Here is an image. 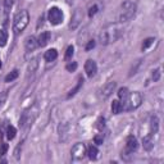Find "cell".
<instances>
[{
    "label": "cell",
    "mask_w": 164,
    "mask_h": 164,
    "mask_svg": "<svg viewBox=\"0 0 164 164\" xmlns=\"http://www.w3.org/2000/svg\"><path fill=\"white\" fill-rule=\"evenodd\" d=\"M123 30L119 26V23H109L99 33V41L101 45H109L112 42H115L122 36Z\"/></svg>",
    "instance_id": "obj_1"
},
{
    "label": "cell",
    "mask_w": 164,
    "mask_h": 164,
    "mask_svg": "<svg viewBox=\"0 0 164 164\" xmlns=\"http://www.w3.org/2000/svg\"><path fill=\"white\" fill-rule=\"evenodd\" d=\"M137 10V4L131 1V0H124L122 3V5L119 8V13H118V22L119 23H124L131 21L136 14Z\"/></svg>",
    "instance_id": "obj_2"
},
{
    "label": "cell",
    "mask_w": 164,
    "mask_h": 164,
    "mask_svg": "<svg viewBox=\"0 0 164 164\" xmlns=\"http://www.w3.org/2000/svg\"><path fill=\"white\" fill-rule=\"evenodd\" d=\"M142 103V96L140 92H129L128 96L122 101V110L124 112H131L137 109Z\"/></svg>",
    "instance_id": "obj_3"
},
{
    "label": "cell",
    "mask_w": 164,
    "mask_h": 164,
    "mask_svg": "<svg viewBox=\"0 0 164 164\" xmlns=\"http://www.w3.org/2000/svg\"><path fill=\"white\" fill-rule=\"evenodd\" d=\"M30 22V14L27 10H21L16 14L14 21H13V30L16 33H21L24 31Z\"/></svg>",
    "instance_id": "obj_4"
},
{
    "label": "cell",
    "mask_w": 164,
    "mask_h": 164,
    "mask_svg": "<svg viewBox=\"0 0 164 164\" xmlns=\"http://www.w3.org/2000/svg\"><path fill=\"white\" fill-rule=\"evenodd\" d=\"M139 148V142H137L136 137L133 136H128L126 140V148H124V151H122V158H124L126 160H129V157L133 154Z\"/></svg>",
    "instance_id": "obj_5"
},
{
    "label": "cell",
    "mask_w": 164,
    "mask_h": 164,
    "mask_svg": "<svg viewBox=\"0 0 164 164\" xmlns=\"http://www.w3.org/2000/svg\"><path fill=\"white\" fill-rule=\"evenodd\" d=\"M71 154H72V160L73 162L82 160V159L85 158V155H86V146H85V144H82V142H77V144L72 148Z\"/></svg>",
    "instance_id": "obj_6"
},
{
    "label": "cell",
    "mask_w": 164,
    "mask_h": 164,
    "mask_svg": "<svg viewBox=\"0 0 164 164\" xmlns=\"http://www.w3.org/2000/svg\"><path fill=\"white\" fill-rule=\"evenodd\" d=\"M47 17H49V22L54 26H58L63 22V12L57 7L50 8L49 13H47Z\"/></svg>",
    "instance_id": "obj_7"
},
{
    "label": "cell",
    "mask_w": 164,
    "mask_h": 164,
    "mask_svg": "<svg viewBox=\"0 0 164 164\" xmlns=\"http://www.w3.org/2000/svg\"><path fill=\"white\" fill-rule=\"evenodd\" d=\"M115 87H117V82H114V81H110V82H108V83H105L100 89V91H99V96H100V99H103V100L109 99L112 96V94L114 92Z\"/></svg>",
    "instance_id": "obj_8"
},
{
    "label": "cell",
    "mask_w": 164,
    "mask_h": 164,
    "mask_svg": "<svg viewBox=\"0 0 164 164\" xmlns=\"http://www.w3.org/2000/svg\"><path fill=\"white\" fill-rule=\"evenodd\" d=\"M82 19H83V13H82V10L80 9V8H77V9L75 10V13H73V16H72V19H71V23H69V28L71 30H76L81 24Z\"/></svg>",
    "instance_id": "obj_9"
},
{
    "label": "cell",
    "mask_w": 164,
    "mask_h": 164,
    "mask_svg": "<svg viewBox=\"0 0 164 164\" xmlns=\"http://www.w3.org/2000/svg\"><path fill=\"white\" fill-rule=\"evenodd\" d=\"M85 72H86V75H87V77H90V78H92V77L96 75L98 66H96V63H95L92 59H87V60H86V63H85Z\"/></svg>",
    "instance_id": "obj_10"
},
{
    "label": "cell",
    "mask_w": 164,
    "mask_h": 164,
    "mask_svg": "<svg viewBox=\"0 0 164 164\" xmlns=\"http://www.w3.org/2000/svg\"><path fill=\"white\" fill-rule=\"evenodd\" d=\"M58 132H59V140L64 142L67 141L68 139V132H69V124H68L67 122H63L60 123V126L58 128Z\"/></svg>",
    "instance_id": "obj_11"
},
{
    "label": "cell",
    "mask_w": 164,
    "mask_h": 164,
    "mask_svg": "<svg viewBox=\"0 0 164 164\" xmlns=\"http://www.w3.org/2000/svg\"><path fill=\"white\" fill-rule=\"evenodd\" d=\"M38 46V42H37V38L35 36H28L26 37L24 40V47L27 51H33Z\"/></svg>",
    "instance_id": "obj_12"
},
{
    "label": "cell",
    "mask_w": 164,
    "mask_h": 164,
    "mask_svg": "<svg viewBox=\"0 0 164 164\" xmlns=\"http://www.w3.org/2000/svg\"><path fill=\"white\" fill-rule=\"evenodd\" d=\"M50 32L49 31H44V32H41L40 35H38L37 37V42H38V46H46L47 44H49V41H50Z\"/></svg>",
    "instance_id": "obj_13"
},
{
    "label": "cell",
    "mask_w": 164,
    "mask_h": 164,
    "mask_svg": "<svg viewBox=\"0 0 164 164\" xmlns=\"http://www.w3.org/2000/svg\"><path fill=\"white\" fill-rule=\"evenodd\" d=\"M142 145L146 151H150L154 148V141H153V135H148L142 139Z\"/></svg>",
    "instance_id": "obj_14"
},
{
    "label": "cell",
    "mask_w": 164,
    "mask_h": 164,
    "mask_svg": "<svg viewBox=\"0 0 164 164\" xmlns=\"http://www.w3.org/2000/svg\"><path fill=\"white\" fill-rule=\"evenodd\" d=\"M82 83H83V78H82V77H80V78H78V82H77V85H76L75 87H73V89L71 90L67 94V99H71L72 96H75V95H76V94H77V92H78L80 90H81V87H82Z\"/></svg>",
    "instance_id": "obj_15"
},
{
    "label": "cell",
    "mask_w": 164,
    "mask_h": 164,
    "mask_svg": "<svg viewBox=\"0 0 164 164\" xmlns=\"http://www.w3.org/2000/svg\"><path fill=\"white\" fill-rule=\"evenodd\" d=\"M44 58L46 62H54L55 59L58 58V51L55 50V49H50V50H47L45 55H44Z\"/></svg>",
    "instance_id": "obj_16"
},
{
    "label": "cell",
    "mask_w": 164,
    "mask_h": 164,
    "mask_svg": "<svg viewBox=\"0 0 164 164\" xmlns=\"http://www.w3.org/2000/svg\"><path fill=\"white\" fill-rule=\"evenodd\" d=\"M150 129H151V135H155L159 129V118L157 115H153L150 120Z\"/></svg>",
    "instance_id": "obj_17"
},
{
    "label": "cell",
    "mask_w": 164,
    "mask_h": 164,
    "mask_svg": "<svg viewBox=\"0 0 164 164\" xmlns=\"http://www.w3.org/2000/svg\"><path fill=\"white\" fill-rule=\"evenodd\" d=\"M86 154L89 155V158L91 159V160H96L98 157H99V150L96 146H90V148L87 149V151H86Z\"/></svg>",
    "instance_id": "obj_18"
},
{
    "label": "cell",
    "mask_w": 164,
    "mask_h": 164,
    "mask_svg": "<svg viewBox=\"0 0 164 164\" xmlns=\"http://www.w3.org/2000/svg\"><path fill=\"white\" fill-rule=\"evenodd\" d=\"M112 112H113V114H119L122 112V103L119 100H113V103H112Z\"/></svg>",
    "instance_id": "obj_19"
},
{
    "label": "cell",
    "mask_w": 164,
    "mask_h": 164,
    "mask_svg": "<svg viewBox=\"0 0 164 164\" xmlns=\"http://www.w3.org/2000/svg\"><path fill=\"white\" fill-rule=\"evenodd\" d=\"M18 76H19V72L14 69V71H12L10 73H8V75L5 76V82H12V81H14L18 78Z\"/></svg>",
    "instance_id": "obj_20"
},
{
    "label": "cell",
    "mask_w": 164,
    "mask_h": 164,
    "mask_svg": "<svg viewBox=\"0 0 164 164\" xmlns=\"http://www.w3.org/2000/svg\"><path fill=\"white\" fill-rule=\"evenodd\" d=\"M16 133H17L16 127L8 126V128H7V139H8V140H13V139H14V137H16Z\"/></svg>",
    "instance_id": "obj_21"
},
{
    "label": "cell",
    "mask_w": 164,
    "mask_h": 164,
    "mask_svg": "<svg viewBox=\"0 0 164 164\" xmlns=\"http://www.w3.org/2000/svg\"><path fill=\"white\" fill-rule=\"evenodd\" d=\"M7 41H8V33H7V31L0 30V47L5 46L7 45Z\"/></svg>",
    "instance_id": "obj_22"
},
{
    "label": "cell",
    "mask_w": 164,
    "mask_h": 164,
    "mask_svg": "<svg viewBox=\"0 0 164 164\" xmlns=\"http://www.w3.org/2000/svg\"><path fill=\"white\" fill-rule=\"evenodd\" d=\"M128 94H129L128 89H127V87H122V89H119V91H118V98L123 101L124 99H126V98L128 96Z\"/></svg>",
    "instance_id": "obj_23"
},
{
    "label": "cell",
    "mask_w": 164,
    "mask_h": 164,
    "mask_svg": "<svg viewBox=\"0 0 164 164\" xmlns=\"http://www.w3.org/2000/svg\"><path fill=\"white\" fill-rule=\"evenodd\" d=\"M154 38L153 37H149V38H146V40L144 41V44H142V51H146V50H148L149 49V47L150 46H151L153 44H154Z\"/></svg>",
    "instance_id": "obj_24"
},
{
    "label": "cell",
    "mask_w": 164,
    "mask_h": 164,
    "mask_svg": "<svg viewBox=\"0 0 164 164\" xmlns=\"http://www.w3.org/2000/svg\"><path fill=\"white\" fill-rule=\"evenodd\" d=\"M36 68H37V59H33V60H31V63H30V66H28V75L35 72Z\"/></svg>",
    "instance_id": "obj_25"
},
{
    "label": "cell",
    "mask_w": 164,
    "mask_h": 164,
    "mask_svg": "<svg viewBox=\"0 0 164 164\" xmlns=\"http://www.w3.org/2000/svg\"><path fill=\"white\" fill-rule=\"evenodd\" d=\"M73 54H75V47H73L72 45H71V46H68V47H67V51H66V59H67V60L72 59Z\"/></svg>",
    "instance_id": "obj_26"
},
{
    "label": "cell",
    "mask_w": 164,
    "mask_h": 164,
    "mask_svg": "<svg viewBox=\"0 0 164 164\" xmlns=\"http://www.w3.org/2000/svg\"><path fill=\"white\" fill-rule=\"evenodd\" d=\"M8 148H9V146H8V144H4V142H3L1 145H0V158L4 157V155L7 154Z\"/></svg>",
    "instance_id": "obj_27"
},
{
    "label": "cell",
    "mask_w": 164,
    "mask_h": 164,
    "mask_svg": "<svg viewBox=\"0 0 164 164\" xmlns=\"http://www.w3.org/2000/svg\"><path fill=\"white\" fill-rule=\"evenodd\" d=\"M7 98H8V91H7V90H5V91H3V92H0V108H1L3 104L5 103Z\"/></svg>",
    "instance_id": "obj_28"
},
{
    "label": "cell",
    "mask_w": 164,
    "mask_h": 164,
    "mask_svg": "<svg viewBox=\"0 0 164 164\" xmlns=\"http://www.w3.org/2000/svg\"><path fill=\"white\" fill-rule=\"evenodd\" d=\"M66 68H67V71H68V72H75V71L77 69V63H76V62L68 63Z\"/></svg>",
    "instance_id": "obj_29"
},
{
    "label": "cell",
    "mask_w": 164,
    "mask_h": 164,
    "mask_svg": "<svg viewBox=\"0 0 164 164\" xmlns=\"http://www.w3.org/2000/svg\"><path fill=\"white\" fill-rule=\"evenodd\" d=\"M96 127H98V129H100V131L105 127V119L103 118V117H100V118L98 119V124H96Z\"/></svg>",
    "instance_id": "obj_30"
},
{
    "label": "cell",
    "mask_w": 164,
    "mask_h": 164,
    "mask_svg": "<svg viewBox=\"0 0 164 164\" xmlns=\"http://www.w3.org/2000/svg\"><path fill=\"white\" fill-rule=\"evenodd\" d=\"M98 10H99L98 5H92V7L89 9V17H94V16L98 13Z\"/></svg>",
    "instance_id": "obj_31"
},
{
    "label": "cell",
    "mask_w": 164,
    "mask_h": 164,
    "mask_svg": "<svg viewBox=\"0 0 164 164\" xmlns=\"http://www.w3.org/2000/svg\"><path fill=\"white\" fill-rule=\"evenodd\" d=\"M159 78H160V69H155L153 72V80H154V82H157V81H159Z\"/></svg>",
    "instance_id": "obj_32"
},
{
    "label": "cell",
    "mask_w": 164,
    "mask_h": 164,
    "mask_svg": "<svg viewBox=\"0 0 164 164\" xmlns=\"http://www.w3.org/2000/svg\"><path fill=\"white\" fill-rule=\"evenodd\" d=\"M94 141H95V144H96V145H103V141H104V139H103L101 135H96V136L94 137Z\"/></svg>",
    "instance_id": "obj_33"
},
{
    "label": "cell",
    "mask_w": 164,
    "mask_h": 164,
    "mask_svg": "<svg viewBox=\"0 0 164 164\" xmlns=\"http://www.w3.org/2000/svg\"><path fill=\"white\" fill-rule=\"evenodd\" d=\"M13 5V0H4V7H5V12H8Z\"/></svg>",
    "instance_id": "obj_34"
},
{
    "label": "cell",
    "mask_w": 164,
    "mask_h": 164,
    "mask_svg": "<svg viewBox=\"0 0 164 164\" xmlns=\"http://www.w3.org/2000/svg\"><path fill=\"white\" fill-rule=\"evenodd\" d=\"M95 45H96V42H95L94 40H90L89 41V44L87 45H86V50H91V49H94V47H95Z\"/></svg>",
    "instance_id": "obj_35"
},
{
    "label": "cell",
    "mask_w": 164,
    "mask_h": 164,
    "mask_svg": "<svg viewBox=\"0 0 164 164\" xmlns=\"http://www.w3.org/2000/svg\"><path fill=\"white\" fill-rule=\"evenodd\" d=\"M0 68H1V60H0Z\"/></svg>",
    "instance_id": "obj_36"
}]
</instances>
